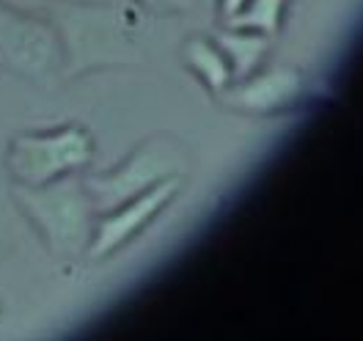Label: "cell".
Wrapping results in <instances>:
<instances>
[{
    "instance_id": "cell-1",
    "label": "cell",
    "mask_w": 363,
    "mask_h": 341,
    "mask_svg": "<svg viewBox=\"0 0 363 341\" xmlns=\"http://www.w3.org/2000/svg\"><path fill=\"white\" fill-rule=\"evenodd\" d=\"M14 201L23 215L42 234L50 253L55 256H80L89 248L94 234V201L83 179L67 174L42 187L17 184L11 187Z\"/></svg>"
},
{
    "instance_id": "cell-2",
    "label": "cell",
    "mask_w": 363,
    "mask_h": 341,
    "mask_svg": "<svg viewBox=\"0 0 363 341\" xmlns=\"http://www.w3.org/2000/svg\"><path fill=\"white\" fill-rule=\"evenodd\" d=\"M52 14L67 74L108 64H135L140 58L138 47L130 42L127 11L116 6H55Z\"/></svg>"
},
{
    "instance_id": "cell-3",
    "label": "cell",
    "mask_w": 363,
    "mask_h": 341,
    "mask_svg": "<svg viewBox=\"0 0 363 341\" xmlns=\"http://www.w3.org/2000/svg\"><path fill=\"white\" fill-rule=\"evenodd\" d=\"M94 157V138L80 124L52 133H23L9 146V171L17 184L42 187L67 174H77Z\"/></svg>"
},
{
    "instance_id": "cell-4",
    "label": "cell",
    "mask_w": 363,
    "mask_h": 341,
    "mask_svg": "<svg viewBox=\"0 0 363 341\" xmlns=\"http://www.w3.org/2000/svg\"><path fill=\"white\" fill-rule=\"evenodd\" d=\"M182 168H184L182 146L174 143L171 138L160 135L140 143L121 165L111 168L108 174L83 179V184L89 190L96 215H105L116 206H121L124 201L140 196L143 190L155 187L162 179L179 177Z\"/></svg>"
},
{
    "instance_id": "cell-5",
    "label": "cell",
    "mask_w": 363,
    "mask_h": 341,
    "mask_svg": "<svg viewBox=\"0 0 363 341\" xmlns=\"http://www.w3.org/2000/svg\"><path fill=\"white\" fill-rule=\"evenodd\" d=\"M64 67V47L55 25L0 3V69L30 83L50 86Z\"/></svg>"
},
{
    "instance_id": "cell-6",
    "label": "cell",
    "mask_w": 363,
    "mask_h": 341,
    "mask_svg": "<svg viewBox=\"0 0 363 341\" xmlns=\"http://www.w3.org/2000/svg\"><path fill=\"white\" fill-rule=\"evenodd\" d=\"M179 177H168V179L155 184V187L143 190L135 199H130L121 206L105 212V218H99L94 223V234H91V242L86 248L89 259H105V256L116 253L118 248H124L135 234H140L157 218L160 209L179 193Z\"/></svg>"
},
{
    "instance_id": "cell-7",
    "label": "cell",
    "mask_w": 363,
    "mask_h": 341,
    "mask_svg": "<svg viewBox=\"0 0 363 341\" xmlns=\"http://www.w3.org/2000/svg\"><path fill=\"white\" fill-rule=\"evenodd\" d=\"M303 89V77L297 69L289 67H272L264 74L256 77H242L234 86H228L220 94V99L237 108V111H248V113H272L281 111L286 105H292Z\"/></svg>"
},
{
    "instance_id": "cell-8",
    "label": "cell",
    "mask_w": 363,
    "mask_h": 341,
    "mask_svg": "<svg viewBox=\"0 0 363 341\" xmlns=\"http://www.w3.org/2000/svg\"><path fill=\"white\" fill-rule=\"evenodd\" d=\"M218 47L223 50V55L228 58V67H231V77L234 80H242L256 72V67L262 64L270 39L264 33H245V30H237V28H226L220 30L218 36Z\"/></svg>"
},
{
    "instance_id": "cell-9",
    "label": "cell",
    "mask_w": 363,
    "mask_h": 341,
    "mask_svg": "<svg viewBox=\"0 0 363 341\" xmlns=\"http://www.w3.org/2000/svg\"><path fill=\"white\" fill-rule=\"evenodd\" d=\"M182 52H184V64L204 80L209 91L223 94L231 86V67H228V58L218 47V42L212 45L204 36H193Z\"/></svg>"
},
{
    "instance_id": "cell-10",
    "label": "cell",
    "mask_w": 363,
    "mask_h": 341,
    "mask_svg": "<svg viewBox=\"0 0 363 341\" xmlns=\"http://www.w3.org/2000/svg\"><path fill=\"white\" fill-rule=\"evenodd\" d=\"M284 9H286V0H248L242 11L234 14L226 25L237 30H259L264 36H272L281 28Z\"/></svg>"
},
{
    "instance_id": "cell-11",
    "label": "cell",
    "mask_w": 363,
    "mask_h": 341,
    "mask_svg": "<svg viewBox=\"0 0 363 341\" xmlns=\"http://www.w3.org/2000/svg\"><path fill=\"white\" fill-rule=\"evenodd\" d=\"M135 3H140V6L149 9V11H157V14H171V11L187 9L193 0H135Z\"/></svg>"
},
{
    "instance_id": "cell-12",
    "label": "cell",
    "mask_w": 363,
    "mask_h": 341,
    "mask_svg": "<svg viewBox=\"0 0 363 341\" xmlns=\"http://www.w3.org/2000/svg\"><path fill=\"white\" fill-rule=\"evenodd\" d=\"M245 3H248V0H220V17L228 23L234 14H240V11H242V6H245Z\"/></svg>"
},
{
    "instance_id": "cell-13",
    "label": "cell",
    "mask_w": 363,
    "mask_h": 341,
    "mask_svg": "<svg viewBox=\"0 0 363 341\" xmlns=\"http://www.w3.org/2000/svg\"><path fill=\"white\" fill-rule=\"evenodd\" d=\"M3 6L9 9H20V11H36V9H45V0H0Z\"/></svg>"
}]
</instances>
